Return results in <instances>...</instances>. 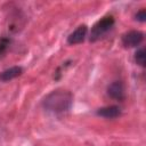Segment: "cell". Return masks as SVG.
<instances>
[{
    "label": "cell",
    "instance_id": "1",
    "mask_svg": "<svg viewBox=\"0 0 146 146\" xmlns=\"http://www.w3.org/2000/svg\"><path fill=\"white\" fill-rule=\"evenodd\" d=\"M72 103H73V96L70 91L57 89L51 91L44 97L42 102V106L48 112L60 114L67 112L71 108Z\"/></svg>",
    "mask_w": 146,
    "mask_h": 146
},
{
    "label": "cell",
    "instance_id": "2",
    "mask_svg": "<svg viewBox=\"0 0 146 146\" xmlns=\"http://www.w3.org/2000/svg\"><path fill=\"white\" fill-rule=\"evenodd\" d=\"M114 25V18L112 16H105L102 19H99L91 29L90 32V41L98 40L103 34H105L107 31H110Z\"/></svg>",
    "mask_w": 146,
    "mask_h": 146
},
{
    "label": "cell",
    "instance_id": "3",
    "mask_svg": "<svg viewBox=\"0 0 146 146\" xmlns=\"http://www.w3.org/2000/svg\"><path fill=\"white\" fill-rule=\"evenodd\" d=\"M144 39V34L140 31H129L122 35V44L124 47H136Z\"/></svg>",
    "mask_w": 146,
    "mask_h": 146
},
{
    "label": "cell",
    "instance_id": "4",
    "mask_svg": "<svg viewBox=\"0 0 146 146\" xmlns=\"http://www.w3.org/2000/svg\"><path fill=\"white\" fill-rule=\"evenodd\" d=\"M107 94L110 97L116 100L124 99V87L121 81H114L107 87Z\"/></svg>",
    "mask_w": 146,
    "mask_h": 146
},
{
    "label": "cell",
    "instance_id": "5",
    "mask_svg": "<svg viewBox=\"0 0 146 146\" xmlns=\"http://www.w3.org/2000/svg\"><path fill=\"white\" fill-rule=\"evenodd\" d=\"M87 31H88V29L86 25H80L75 31H73L67 36V42L70 44H76V43L83 42L87 36Z\"/></svg>",
    "mask_w": 146,
    "mask_h": 146
},
{
    "label": "cell",
    "instance_id": "6",
    "mask_svg": "<svg viewBox=\"0 0 146 146\" xmlns=\"http://www.w3.org/2000/svg\"><path fill=\"white\" fill-rule=\"evenodd\" d=\"M23 72V68L21 66H13V67H9L5 71H2L0 73V81H10L17 76H19Z\"/></svg>",
    "mask_w": 146,
    "mask_h": 146
},
{
    "label": "cell",
    "instance_id": "7",
    "mask_svg": "<svg viewBox=\"0 0 146 146\" xmlns=\"http://www.w3.org/2000/svg\"><path fill=\"white\" fill-rule=\"evenodd\" d=\"M97 114L103 117H106V119H114L121 114V111L117 106L112 105V106H105V107L97 110Z\"/></svg>",
    "mask_w": 146,
    "mask_h": 146
},
{
    "label": "cell",
    "instance_id": "8",
    "mask_svg": "<svg viewBox=\"0 0 146 146\" xmlns=\"http://www.w3.org/2000/svg\"><path fill=\"white\" fill-rule=\"evenodd\" d=\"M145 59H146V51L144 48H140L136 51L135 54V60L138 65L140 66H145Z\"/></svg>",
    "mask_w": 146,
    "mask_h": 146
},
{
    "label": "cell",
    "instance_id": "9",
    "mask_svg": "<svg viewBox=\"0 0 146 146\" xmlns=\"http://www.w3.org/2000/svg\"><path fill=\"white\" fill-rule=\"evenodd\" d=\"M9 42H10V40L8 38H1L0 39V58L3 57V55L6 54L8 46H9Z\"/></svg>",
    "mask_w": 146,
    "mask_h": 146
},
{
    "label": "cell",
    "instance_id": "10",
    "mask_svg": "<svg viewBox=\"0 0 146 146\" xmlns=\"http://www.w3.org/2000/svg\"><path fill=\"white\" fill-rule=\"evenodd\" d=\"M136 19L139 21V22H145L146 21V10L145 9H140L136 14Z\"/></svg>",
    "mask_w": 146,
    "mask_h": 146
}]
</instances>
